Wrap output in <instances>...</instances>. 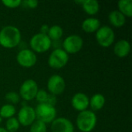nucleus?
Instances as JSON below:
<instances>
[{
	"label": "nucleus",
	"instance_id": "nucleus-11",
	"mask_svg": "<svg viewBox=\"0 0 132 132\" xmlns=\"http://www.w3.org/2000/svg\"><path fill=\"white\" fill-rule=\"evenodd\" d=\"M35 109L28 105H23L18 113L17 120L19 124L24 127L30 126L36 121Z\"/></svg>",
	"mask_w": 132,
	"mask_h": 132
},
{
	"label": "nucleus",
	"instance_id": "nucleus-20",
	"mask_svg": "<svg viewBox=\"0 0 132 132\" xmlns=\"http://www.w3.org/2000/svg\"><path fill=\"white\" fill-rule=\"evenodd\" d=\"M63 35V29L61 26L58 25H54L50 27L47 36L51 39V41H57L61 39Z\"/></svg>",
	"mask_w": 132,
	"mask_h": 132
},
{
	"label": "nucleus",
	"instance_id": "nucleus-31",
	"mask_svg": "<svg viewBox=\"0 0 132 132\" xmlns=\"http://www.w3.org/2000/svg\"><path fill=\"white\" fill-rule=\"evenodd\" d=\"M2 118H1V117H0V123H1V122H2Z\"/></svg>",
	"mask_w": 132,
	"mask_h": 132
},
{
	"label": "nucleus",
	"instance_id": "nucleus-12",
	"mask_svg": "<svg viewBox=\"0 0 132 132\" xmlns=\"http://www.w3.org/2000/svg\"><path fill=\"white\" fill-rule=\"evenodd\" d=\"M51 132H74L73 123L66 118H57L51 124Z\"/></svg>",
	"mask_w": 132,
	"mask_h": 132
},
{
	"label": "nucleus",
	"instance_id": "nucleus-15",
	"mask_svg": "<svg viewBox=\"0 0 132 132\" xmlns=\"http://www.w3.org/2000/svg\"><path fill=\"white\" fill-rule=\"evenodd\" d=\"M82 29L87 33H93L101 27V22L96 18H87L82 22Z\"/></svg>",
	"mask_w": 132,
	"mask_h": 132
},
{
	"label": "nucleus",
	"instance_id": "nucleus-26",
	"mask_svg": "<svg viewBox=\"0 0 132 132\" xmlns=\"http://www.w3.org/2000/svg\"><path fill=\"white\" fill-rule=\"evenodd\" d=\"M2 3L7 8L15 9V8L20 6V5L22 4V1L21 0H3L2 1Z\"/></svg>",
	"mask_w": 132,
	"mask_h": 132
},
{
	"label": "nucleus",
	"instance_id": "nucleus-4",
	"mask_svg": "<svg viewBox=\"0 0 132 132\" xmlns=\"http://www.w3.org/2000/svg\"><path fill=\"white\" fill-rule=\"evenodd\" d=\"M36 118L37 121H42L46 125L52 123L56 118V109L55 107L47 104H39L36 109Z\"/></svg>",
	"mask_w": 132,
	"mask_h": 132
},
{
	"label": "nucleus",
	"instance_id": "nucleus-21",
	"mask_svg": "<svg viewBox=\"0 0 132 132\" xmlns=\"http://www.w3.org/2000/svg\"><path fill=\"white\" fill-rule=\"evenodd\" d=\"M16 112V109L14 105L10 104H6L0 108V117L2 118L9 119L12 118Z\"/></svg>",
	"mask_w": 132,
	"mask_h": 132
},
{
	"label": "nucleus",
	"instance_id": "nucleus-17",
	"mask_svg": "<svg viewBox=\"0 0 132 132\" xmlns=\"http://www.w3.org/2000/svg\"><path fill=\"white\" fill-rule=\"evenodd\" d=\"M105 97L101 94H95L89 99V106L92 111H97L101 110L105 104Z\"/></svg>",
	"mask_w": 132,
	"mask_h": 132
},
{
	"label": "nucleus",
	"instance_id": "nucleus-19",
	"mask_svg": "<svg viewBox=\"0 0 132 132\" xmlns=\"http://www.w3.org/2000/svg\"><path fill=\"white\" fill-rule=\"evenodd\" d=\"M118 11L121 12L125 17L132 16V1L131 0H121L118 2Z\"/></svg>",
	"mask_w": 132,
	"mask_h": 132
},
{
	"label": "nucleus",
	"instance_id": "nucleus-18",
	"mask_svg": "<svg viewBox=\"0 0 132 132\" xmlns=\"http://www.w3.org/2000/svg\"><path fill=\"white\" fill-rule=\"evenodd\" d=\"M82 7L84 12L90 15H96L100 9L99 2L96 0H86L83 1Z\"/></svg>",
	"mask_w": 132,
	"mask_h": 132
},
{
	"label": "nucleus",
	"instance_id": "nucleus-13",
	"mask_svg": "<svg viewBox=\"0 0 132 132\" xmlns=\"http://www.w3.org/2000/svg\"><path fill=\"white\" fill-rule=\"evenodd\" d=\"M71 105L76 111H84L89 107V97L84 93H77L71 99Z\"/></svg>",
	"mask_w": 132,
	"mask_h": 132
},
{
	"label": "nucleus",
	"instance_id": "nucleus-10",
	"mask_svg": "<svg viewBox=\"0 0 132 132\" xmlns=\"http://www.w3.org/2000/svg\"><path fill=\"white\" fill-rule=\"evenodd\" d=\"M16 60L21 67L25 68H30L36 63L37 57L32 50L24 49L18 53L16 56Z\"/></svg>",
	"mask_w": 132,
	"mask_h": 132
},
{
	"label": "nucleus",
	"instance_id": "nucleus-9",
	"mask_svg": "<svg viewBox=\"0 0 132 132\" xmlns=\"http://www.w3.org/2000/svg\"><path fill=\"white\" fill-rule=\"evenodd\" d=\"M66 88V83L64 79L58 75L55 74L51 76L47 81V89L50 94L54 96L62 94Z\"/></svg>",
	"mask_w": 132,
	"mask_h": 132
},
{
	"label": "nucleus",
	"instance_id": "nucleus-27",
	"mask_svg": "<svg viewBox=\"0 0 132 132\" xmlns=\"http://www.w3.org/2000/svg\"><path fill=\"white\" fill-rule=\"evenodd\" d=\"M22 3L25 4V6L29 9H36L39 5V2L36 0H26L24 2H22Z\"/></svg>",
	"mask_w": 132,
	"mask_h": 132
},
{
	"label": "nucleus",
	"instance_id": "nucleus-28",
	"mask_svg": "<svg viewBox=\"0 0 132 132\" xmlns=\"http://www.w3.org/2000/svg\"><path fill=\"white\" fill-rule=\"evenodd\" d=\"M57 102V100H56V96H54L53 94H49L48 95V97H47V100L46 101L45 104H47L50 106H53V107H55L56 104Z\"/></svg>",
	"mask_w": 132,
	"mask_h": 132
},
{
	"label": "nucleus",
	"instance_id": "nucleus-2",
	"mask_svg": "<svg viewBox=\"0 0 132 132\" xmlns=\"http://www.w3.org/2000/svg\"><path fill=\"white\" fill-rule=\"evenodd\" d=\"M97 115L92 111L85 110L78 114L76 120L77 127L81 132H91L97 125Z\"/></svg>",
	"mask_w": 132,
	"mask_h": 132
},
{
	"label": "nucleus",
	"instance_id": "nucleus-14",
	"mask_svg": "<svg viewBox=\"0 0 132 132\" xmlns=\"http://www.w3.org/2000/svg\"><path fill=\"white\" fill-rule=\"evenodd\" d=\"M131 51V45L128 40L121 39L114 46V53L119 58L126 57Z\"/></svg>",
	"mask_w": 132,
	"mask_h": 132
},
{
	"label": "nucleus",
	"instance_id": "nucleus-3",
	"mask_svg": "<svg viewBox=\"0 0 132 132\" xmlns=\"http://www.w3.org/2000/svg\"><path fill=\"white\" fill-rule=\"evenodd\" d=\"M29 45L31 50H32L34 53L36 52L43 53L50 49L52 46V41L47 35L39 32L31 37L29 40Z\"/></svg>",
	"mask_w": 132,
	"mask_h": 132
},
{
	"label": "nucleus",
	"instance_id": "nucleus-8",
	"mask_svg": "<svg viewBox=\"0 0 132 132\" xmlns=\"http://www.w3.org/2000/svg\"><path fill=\"white\" fill-rule=\"evenodd\" d=\"M39 90L36 82L32 79L25 80L19 88V96L26 101H32L36 97V95Z\"/></svg>",
	"mask_w": 132,
	"mask_h": 132
},
{
	"label": "nucleus",
	"instance_id": "nucleus-1",
	"mask_svg": "<svg viewBox=\"0 0 132 132\" xmlns=\"http://www.w3.org/2000/svg\"><path fill=\"white\" fill-rule=\"evenodd\" d=\"M21 42V32L13 26H6L0 30V45L7 49L17 46Z\"/></svg>",
	"mask_w": 132,
	"mask_h": 132
},
{
	"label": "nucleus",
	"instance_id": "nucleus-23",
	"mask_svg": "<svg viewBox=\"0 0 132 132\" xmlns=\"http://www.w3.org/2000/svg\"><path fill=\"white\" fill-rule=\"evenodd\" d=\"M47 127L46 125L39 121H35L31 125L29 132H46Z\"/></svg>",
	"mask_w": 132,
	"mask_h": 132
},
{
	"label": "nucleus",
	"instance_id": "nucleus-25",
	"mask_svg": "<svg viewBox=\"0 0 132 132\" xmlns=\"http://www.w3.org/2000/svg\"><path fill=\"white\" fill-rule=\"evenodd\" d=\"M48 95L49 94L45 90H39L35 98L39 102V104H44L47 100Z\"/></svg>",
	"mask_w": 132,
	"mask_h": 132
},
{
	"label": "nucleus",
	"instance_id": "nucleus-5",
	"mask_svg": "<svg viewBox=\"0 0 132 132\" xmlns=\"http://www.w3.org/2000/svg\"><path fill=\"white\" fill-rule=\"evenodd\" d=\"M69 61V55L61 48L53 50L48 58L49 66L56 70L64 67Z\"/></svg>",
	"mask_w": 132,
	"mask_h": 132
},
{
	"label": "nucleus",
	"instance_id": "nucleus-24",
	"mask_svg": "<svg viewBox=\"0 0 132 132\" xmlns=\"http://www.w3.org/2000/svg\"><path fill=\"white\" fill-rule=\"evenodd\" d=\"M5 100L10 103V104H18L20 101V96L18 93L14 92V91H11L5 94Z\"/></svg>",
	"mask_w": 132,
	"mask_h": 132
},
{
	"label": "nucleus",
	"instance_id": "nucleus-7",
	"mask_svg": "<svg viewBox=\"0 0 132 132\" xmlns=\"http://www.w3.org/2000/svg\"><path fill=\"white\" fill-rule=\"evenodd\" d=\"M83 46L84 40L79 35L68 36L63 42V50L67 54H74L80 52Z\"/></svg>",
	"mask_w": 132,
	"mask_h": 132
},
{
	"label": "nucleus",
	"instance_id": "nucleus-29",
	"mask_svg": "<svg viewBox=\"0 0 132 132\" xmlns=\"http://www.w3.org/2000/svg\"><path fill=\"white\" fill-rule=\"evenodd\" d=\"M49 26L46 25V24H43L41 27H40V33H43V34H46L47 35L48 33V31H49Z\"/></svg>",
	"mask_w": 132,
	"mask_h": 132
},
{
	"label": "nucleus",
	"instance_id": "nucleus-16",
	"mask_svg": "<svg viewBox=\"0 0 132 132\" xmlns=\"http://www.w3.org/2000/svg\"><path fill=\"white\" fill-rule=\"evenodd\" d=\"M110 23L117 28H121L125 26L126 22V17L118 10L111 11L108 15Z\"/></svg>",
	"mask_w": 132,
	"mask_h": 132
},
{
	"label": "nucleus",
	"instance_id": "nucleus-6",
	"mask_svg": "<svg viewBox=\"0 0 132 132\" xmlns=\"http://www.w3.org/2000/svg\"><path fill=\"white\" fill-rule=\"evenodd\" d=\"M96 40L97 43L102 47H109L111 46L115 39V34L114 30L108 26H101L95 35Z\"/></svg>",
	"mask_w": 132,
	"mask_h": 132
},
{
	"label": "nucleus",
	"instance_id": "nucleus-30",
	"mask_svg": "<svg viewBox=\"0 0 132 132\" xmlns=\"http://www.w3.org/2000/svg\"><path fill=\"white\" fill-rule=\"evenodd\" d=\"M0 132H8V131L5 130V128H1V127H0Z\"/></svg>",
	"mask_w": 132,
	"mask_h": 132
},
{
	"label": "nucleus",
	"instance_id": "nucleus-22",
	"mask_svg": "<svg viewBox=\"0 0 132 132\" xmlns=\"http://www.w3.org/2000/svg\"><path fill=\"white\" fill-rule=\"evenodd\" d=\"M20 124L17 118L12 117L7 119L5 123V130L8 132H16L19 128Z\"/></svg>",
	"mask_w": 132,
	"mask_h": 132
}]
</instances>
